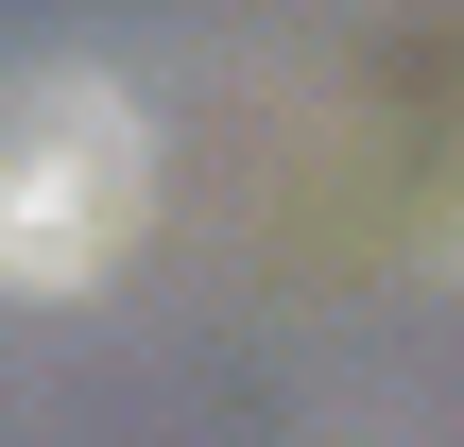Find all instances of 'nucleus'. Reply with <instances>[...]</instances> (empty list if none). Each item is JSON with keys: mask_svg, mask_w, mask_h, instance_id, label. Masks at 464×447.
I'll list each match as a JSON object with an SVG mask.
<instances>
[{"mask_svg": "<svg viewBox=\"0 0 464 447\" xmlns=\"http://www.w3.org/2000/svg\"><path fill=\"white\" fill-rule=\"evenodd\" d=\"M155 224V121L121 69L52 52L0 86V293H103Z\"/></svg>", "mask_w": 464, "mask_h": 447, "instance_id": "obj_1", "label": "nucleus"}]
</instances>
